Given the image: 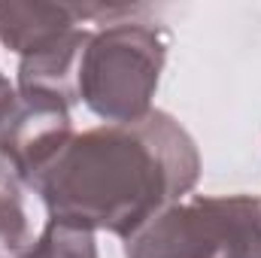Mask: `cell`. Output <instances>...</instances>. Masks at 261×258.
I'll return each mask as SVG.
<instances>
[{
	"mask_svg": "<svg viewBox=\"0 0 261 258\" xmlns=\"http://www.w3.org/2000/svg\"><path fill=\"white\" fill-rule=\"evenodd\" d=\"M197 179L189 134L164 113L73 137L34 183L52 222L134 237Z\"/></svg>",
	"mask_w": 261,
	"mask_h": 258,
	"instance_id": "obj_1",
	"label": "cell"
},
{
	"mask_svg": "<svg viewBox=\"0 0 261 258\" xmlns=\"http://www.w3.org/2000/svg\"><path fill=\"white\" fill-rule=\"evenodd\" d=\"M164 49L167 37L143 21H116L91 34L79 67V97L113 125L146 119Z\"/></svg>",
	"mask_w": 261,
	"mask_h": 258,
	"instance_id": "obj_2",
	"label": "cell"
},
{
	"mask_svg": "<svg viewBox=\"0 0 261 258\" xmlns=\"http://www.w3.org/2000/svg\"><path fill=\"white\" fill-rule=\"evenodd\" d=\"M128 258H261L258 197H195L128 240Z\"/></svg>",
	"mask_w": 261,
	"mask_h": 258,
	"instance_id": "obj_3",
	"label": "cell"
},
{
	"mask_svg": "<svg viewBox=\"0 0 261 258\" xmlns=\"http://www.w3.org/2000/svg\"><path fill=\"white\" fill-rule=\"evenodd\" d=\"M88 15V6L64 3H0V40L21 52L24 58L46 52L70 31L79 18Z\"/></svg>",
	"mask_w": 261,
	"mask_h": 258,
	"instance_id": "obj_4",
	"label": "cell"
},
{
	"mask_svg": "<svg viewBox=\"0 0 261 258\" xmlns=\"http://www.w3.org/2000/svg\"><path fill=\"white\" fill-rule=\"evenodd\" d=\"M34 246L24 200H21V176L0 155V258H21Z\"/></svg>",
	"mask_w": 261,
	"mask_h": 258,
	"instance_id": "obj_5",
	"label": "cell"
},
{
	"mask_svg": "<svg viewBox=\"0 0 261 258\" xmlns=\"http://www.w3.org/2000/svg\"><path fill=\"white\" fill-rule=\"evenodd\" d=\"M21 258H94V240H91V231L49 222L46 234Z\"/></svg>",
	"mask_w": 261,
	"mask_h": 258,
	"instance_id": "obj_6",
	"label": "cell"
},
{
	"mask_svg": "<svg viewBox=\"0 0 261 258\" xmlns=\"http://www.w3.org/2000/svg\"><path fill=\"white\" fill-rule=\"evenodd\" d=\"M15 107H18V97L12 94V88H9V82L0 76V128L9 122V116L15 113Z\"/></svg>",
	"mask_w": 261,
	"mask_h": 258,
	"instance_id": "obj_7",
	"label": "cell"
}]
</instances>
